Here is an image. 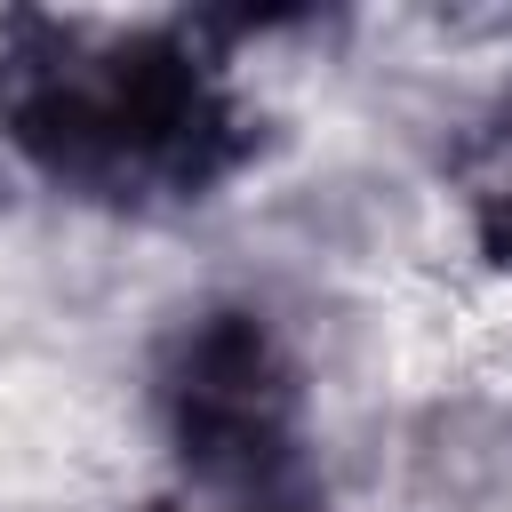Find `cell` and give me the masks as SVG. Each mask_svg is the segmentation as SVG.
<instances>
[{"mask_svg":"<svg viewBox=\"0 0 512 512\" xmlns=\"http://www.w3.org/2000/svg\"><path fill=\"white\" fill-rule=\"evenodd\" d=\"M248 512H320V504H304V496H272V504H248Z\"/></svg>","mask_w":512,"mask_h":512,"instance_id":"3957f363","label":"cell"},{"mask_svg":"<svg viewBox=\"0 0 512 512\" xmlns=\"http://www.w3.org/2000/svg\"><path fill=\"white\" fill-rule=\"evenodd\" d=\"M160 416L200 488L240 496V512L288 496L304 456V384L264 312H200L160 360Z\"/></svg>","mask_w":512,"mask_h":512,"instance_id":"7a4b0ae2","label":"cell"},{"mask_svg":"<svg viewBox=\"0 0 512 512\" xmlns=\"http://www.w3.org/2000/svg\"><path fill=\"white\" fill-rule=\"evenodd\" d=\"M0 128L64 192L88 200H208L256 152V112L184 24L8 16Z\"/></svg>","mask_w":512,"mask_h":512,"instance_id":"6da1fadb","label":"cell"},{"mask_svg":"<svg viewBox=\"0 0 512 512\" xmlns=\"http://www.w3.org/2000/svg\"><path fill=\"white\" fill-rule=\"evenodd\" d=\"M144 512H176V504H144Z\"/></svg>","mask_w":512,"mask_h":512,"instance_id":"277c9868","label":"cell"}]
</instances>
